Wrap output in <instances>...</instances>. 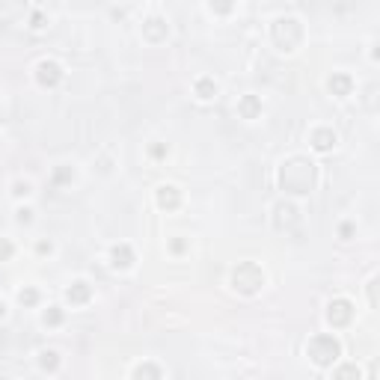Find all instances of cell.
I'll use <instances>...</instances> for the list:
<instances>
[{
  "instance_id": "cell-1",
  "label": "cell",
  "mask_w": 380,
  "mask_h": 380,
  "mask_svg": "<svg viewBox=\"0 0 380 380\" xmlns=\"http://www.w3.org/2000/svg\"><path fill=\"white\" fill-rule=\"evenodd\" d=\"M232 282H235V288H241V291L253 294V291H258V288L264 285V273L258 270V264L247 261V264L235 267V273H232Z\"/></svg>"
},
{
  "instance_id": "cell-11",
  "label": "cell",
  "mask_w": 380,
  "mask_h": 380,
  "mask_svg": "<svg viewBox=\"0 0 380 380\" xmlns=\"http://www.w3.org/2000/svg\"><path fill=\"white\" fill-rule=\"evenodd\" d=\"M158 202L163 205V208H166V205H169V208H175V205H178V193H175V187H160Z\"/></svg>"
},
{
  "instance_id": "cell-9",
  "label": "cell",
  "mask_w": 380,
  "mask_h": 380,
  "mask_svg": "<svg viewBox=\"0 0 380 380\" xmlns=\"http://www.w3.org/2000/svg\"><path fill=\"white\" fill-rule=\"evenodd\" d=\"M89 297V288H86V282H74L71 288H68V300L71 303H83Z\"/></svg>"
},
{
  "instance_id": "cell-16",
  "label": "cell",
  "mask_w": 380,
  "mask_h": 380,
  "mask_svg": "<svg viewBox=\"0 0 380 380\" xmlns=\"http://www.w3.org/2000/svg\"><path fill=\"white\" fill-rule=\"evenodd\" d=\"M0 318H3V303H0Z\"/></svg>"
},
{
  "instance_id": "cell-5",
  "label": "cell",
  "mask_w": 380,
  "mask_h": 380,
  "mask_svg": "<svg viewBox=\"0 0 380 380\" xmlns=\"http://www.w3.org/2000/svg\"><path fill=\"white\" fill-rule=\"evenodd\" d=\"M350 86H353V80H350L348 74H333L330 77V89H333V95H339V98L350 95Z\"/></svg>"
},
{
  "instance_id": "cell-15",
  "label": "cell",
  "mask_w": 380,
  "mask_h": 380,
  "mask_svg": "<svg viewBox=\"0 0 380 380\" xmlns=\"http://www.w3.org/2000/svg\"><path fill=\"white\" fill-rule=\"evenodd\" d=\"M9 253H12V247H9V244H0V258H6Z\"/></svg>"
},
{
  "instance_id": "cell-10",
  "label": "cell",
  "mask_w": 380,
  "mask_h": 380,
  "mask_svg": "<svg viewBox=\"0 0 380 380\" xmlns=\"http://www.w3.org/2000/svg\"><path fill=\"white\" fill-rule=\"evenodd\" d=\"M196 95H199L202 101H211V98L217 95V83H211V80H199V83H196Z\"/></svg>"
},
{
  "instance_id": "cell-3",
  "label": "cell",
  "mask_w": 380,
  "mask_h": 380,
  "mask_svg": "<svg viewBox=\"0 0 380 380\" xmlns=\"http://www.w3.org/2000/svg\"><path fill=\"white\" fill-rule=\"evenodd\" d=\"M350 303L348 300H336V303H330V312H327V318H330V324H336V327H342V324H348L350 321Z\"/></svg>"
},
{
  "instance_id": "cell-14",
  "label": "cell",
  "mask_w": 380,
  "mask_h": 380,
  "mask_svg": "<svg viewBox=\"0 0 380 380\" xmlns=\"http://www.w3.org/2000/svg\"><path fill=\"white\" fill-rule=\"evenodd\" d=\"M350 235H353V226H350V223H342V238L348 241Z\"/></svg>"
},
{
  "instance_id": "cell-13",
  "label": "cell",
  "mask_w": 380,
  "mask_h": 380,
  "mask_svg": "<svg viewBox=\"0 0 380 380\" xmlns=\"http://www.w3.org/2000/svg\"><path fill=\"white\" fill-rule=\"evenodd\" d=\"M18 300H21V303H33V300H36V291H21Z\"/></svg>"
},
{
  "instance_id": "cell-4",
  "label": "cell",
  "mask_w": 380,
  "mask_h": 380,
  "mask_svg": "<svg viewBox=\"0 0 380 380\" xmlns=\"http://www.w3.org/2000/svg\"><path fill=\"white\" fill-rule=\"evenodd\" d=\"M60 77H63V68L57 63H39V80H42L45 86H54Z\"/></svg>"
},
{
  "instance_id": "cell-7",
  "label": "cell",
  "mask_w": 380,
  "mask_h": 380,
  "mask_svg": "<svg viewBox=\"0 0 380 380\" xmlns=\"http://www.w3.org/2000/svg\"><path fill=\"white\" fill-rule=\"evenodd\" d=\"M238 110H241V116H244V119H255V116L261 113V101L253 98V95H247V98L238 104Z\"/></svg>"
},
{
  "instance_id": "cell-12",
  "label": "cell",
  "mask_w": 380,
  "mask_h": 380,
  "mask_svg": "<svg viewBox=\"0 0 380 380\" xmlns=\"http://www.w3.org/2000/svg\"><path fill=\"white\" fill-rule=\"evenodd\" d=\"M42 321H45V324H60V321H63V312H60V309H54V312H45V318H42Z\"/></svg>"
},
{
  "instance_id": "cell-6",
  "label": "cell",
  "mask_w": 380,
  "mask_h": 380,
  "mask_svg": "<svg viewBox=\"0 0 380 380\" xmlns=\"http://www.w3.org/2000/svg\"><path fill=\"white\" fill-rule=\"evenodd\" d=\"M312 146H315L318 152H330V149L336 146V134H333V131H315Z\"/></svg>"
},
{
  "instance_id": "cell-8",
  "label": "cell",
  "mask_w": 380,
  "mask_h": 380,
  "mask_svg": "<svg viewBox=\"0 0 380 380\" xmlns=\"http://www.w3.org/2000/svg\"><path fill=\"white\" fill-rule=\"evenodd\" d=\"M113 267H128V264H131V261H134V255H131V250H128L125 244H122V247H113Z\"/></svg>"
},
{
  "instance_id": "cell-2",
  "label": "cell",
  "mask_w": 380,
  "mask_h": 380,
  "mask_svg": "<svg viewBox=\"0 0 380 380\" xmlns=\"http://www.w3.org/2000/svg\"><path fill=\"white\" fill-rule=\"evenodd\" d=\"M339 342L333 339V336H315L312 342H309V356H312V362L318 365H330V362H336V356H339Z\"/></svg>"
}]
</instances>
